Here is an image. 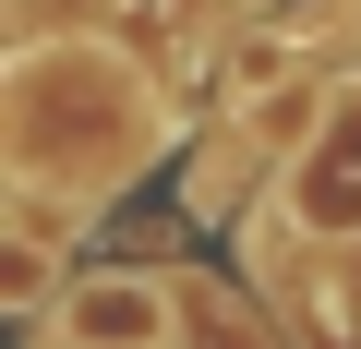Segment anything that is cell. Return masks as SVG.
Returning a JSON list of instances; mask_svg holds the SVG:
<instances>
[{
    "label": "cell",
    "mask_w": 361,
    "mask_h": 349,
    "mask_svg": "<svg viewBox=\"0 0 361 349\" xmlns=\"http://www.w3.org/2000/svg\"><path fill=\"white\" fill-rule=\"evenodd\" d=\"M289 205L301 229H361V109H337V133L289 169Z\"/></svg>",
    "instance_id": "cell-2"
},
{
    "label": "cell",
    "mask_w": 361,
    "mask_h": 349,
    "mask_svg": "<svg viewBox=\"0 0 361 349\" xmlns=\"http://www.w3.org/2000/svg\"><path fill=\"white\" fill-rule=\"evenodd\" d=\"M61 349H169V289L157 277H85L61 301Z\"/></svg>",
    "instance_id": "cell-1"
}]
</instances>
